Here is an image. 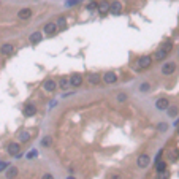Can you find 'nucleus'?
Returning a JSON list of instances; mask_svg holds the SVG:
<instances>
[{"instance_id": "obj_15", "label": "nucleus", "mask_w": 179, "mask_h": 179, "mask_svg": "<svg viewBox=\"0 0 179 179\" xmlns=\"http://www.w3.org/2000/svg\"><path fill=\"white\" fill-rule=\"evenodd\" d=\"M17 173H19L17 166H8V169H6V179H14L17 176Z\"/></svg>"}, {"instance_id": "obj_3", "label": "nucleus", "mask_w": 179, "mask_h": 179, "mask_svg": "<svg viewBox=\"0 0 179 179\" xmlns=\"http://www.w3.org/2000/svg\"><path fill=\"white\" fill-rule=\"evenodd\" d=\"M176 71V63L174 62H165L162 65V73L165 76H169V74H173Z\"/></svg>"}, {"instance_id": "obj_28", "label": "nucleus", "mask_w": 179, "mask_h": 179, "mask_svg": "<svg viewBox=\"0 0 179 179\" xmlns=\"http://www.w3.org/2000/svg\"><path fill=\"white\" fill-rule=\"evenodd\" d=\"M162 49H163V51L168 54L169 51L173 49V43H171V41H166V43H163V44H162Z\"/></svg>"}, {"instance_id": "obj_41", "label": "nucleus", "mask_w": 179, "mask_h": 179, "mask_svg": "<svg viewBox=\"0 0 179 179\" xmlns=\"http://www.w3.org/2000/svg\"><path fill=\"white\" fill-rule=\"evenodd\" d=\"M177 54H179V52H177Z\"/></svg>"}, {"instance_id": "obj_2", "label": "nucleus", "mask_w": 179, "mask_h": 179, "mask_svg": "<svg viewBox=\"0 0 179 179\" xmlns=\"http://www.w3.org/2000/svg\"><path fill=\"white\" fill-rule=\"evenodd\" d=\"M6 150H8V154H10V155H14V157H21L22 155L19 143H10V144H8V147H6Z\"/></svg>"}, {"instance_id": "obj_32", "label": "nucleus", "mask_w": 179, "mask_h": 179, "mask_svg": "<svg viewBox=\"0 0 179 179\" xmlns=\"http://www.w3.org/2000/svg\"><path fill=\"white\" fill-rule=\"evenodd\" d=\"M41 179H55V177H54V174H51V173H44V174L41 176Z\"/></svg>"}, {"instance_id": "obj_39", "label": "nucleus", "mask_w": 179, "mask_h": 179, "mask_svg": "<svg viewBox=\"0 0 179 179\" xmlns=\"http://www.w3.org/2000/svg\"><path fill=\"white\" fill-rule=\"evenodd\" d=\"M0 3H2V2H0Z\"/></svg>"}, {"instance_id": "obj_35", "label": "nucleus", "mask_w": 179, "mask_h": 179, "mask_svg": "<svg viewBox=\"0 0 179 179\" xmlns=\"http://www.w3.org/2000/svg\"><path fill=\"white\" fill-rule=\"evenodd\" d=\"M160 157H162V150H158L157 155H155V163H157V162H160Z\"/></svg>"}, {"instance_id": "obj_8", "label": "nucleus", "mask_w": 179, "mask_h": 179, "mask_svg": "<svg viewBox=\"0 0 179 179\" xmlns=\"http://www.w3.org/2000/svg\"><path fill=\"white\" fill-rule=\"evenodd\" d=\"M101 79L105 81L106 84H114V82L117 81V74H116L114 71H106V73L101 76Z\"/></svg>"}, {"instance_id": "obj_12", "label": "nucleus", "mask_w": 179, "mask_h": 179, "mask_svg": "<svg viewBox=\"0 0 179 179\" xmlns=\"http://www.w3.org/2000/svg\"><path fill=\"white\" fill-rule=\"evenodd\" d=\"M36 114V106L33 105V103H27V105L24 106V116L25 117H32Z\"/></svg>"}, {"instance_id": "obj_18", "label": "nucleus", "mask_w": 179, "mask_h": 179, "mask_svg": "<svg viewBox=\"0 0 179 179\" xmlns=\"http://www.w3.org/2000/svg\"><path fill=\"white\" fill-rule=\"evenodd\" d=\"M17 138H19L21 143H27V141H30V133H29L27 130H22V131H19Z\"/></svg>"}, {"instance_id": "obj_31", "label": "nucleus", "mask_w": 179, "mask_h": 179, "mask_svg": "<svg viewBox=\"0 0 179 179\" xmlns=\"http://www.w3.org/2000/svg\"><path fill=\"white\" fill-rule=\"evenodd\" d=\"M8 166H10V165H8V162H3V160H2V162H0V171H3V169H6Z\"/></svg>"}, {"instance_id": "obj_19", "label": "nucleus", "mask_w": 179, "mask_h": 179, "mask_svg": "<svg viewBox=\"0 0 179 179\" xmlns=\"http://www.w3.org/2000/svg\"><path fill=\"white\" fill-rule=\"evenodd\" d=\"M166 168H168V163L165 162V160H160V162L155 163V169H157V173H163L166 171Z\"/></svg>"}, {"instance_id": "obj_11", "label": "nucleus", "mask_w": 179, "mask_h": 179, "mask_svg": "<svg viewBox=\"0 0 179 179\" xmlns=\"http://www.w3.org/2000/svg\"><path fill=\"white\" fill-rule=\"evenodd\" d=\"M43 89H44L46 92H54L55 89H57V82H55L54 79H44Z\"/></svg>"}, {"instance_id": "obj_1", "label": "nucleus", "mask_w": 179, "mask_h": 179, "mask_svg": "<svg viewBox=\"0 0 179 179\" xmlns=\"http://www.w3.org/2000/svg\"><path fill=\"white\" fill-rule=\"evenodd\" d=\"M149 163H150V157H149L147 154H141V155H138V158H136V165H138V168L144 169V168L149 166Z\"/></svg>"}, {"instance_id": "obj_16", "label": "nucleus", "mask_w": 179, "mask_h": 179, "mask_svg": "<svg viewBox=\"0 0 179 179\" xmlns=\"http://www.w3.org/2000/svg\"><path fill=\"white\" fill-rule=\"evenodd\" d=\"M97 8H98V13H100V14L109 13V2H101V3H97Z\"/></svg>"}, {"instance_id": "obj_17", "label": "nucleus", "mask_w": 179, "mask_h": 179, "mask_svg": "<svg viewBox=\"0 0 179 179\" xmlns=\"http://www.w3.org/2000/svg\"><path fill=\"white\" fill-rule=\"evenodd\" d=\"M41 38H43L41 32H33V33L29 36V41L33 43V44H36V43H40V41H41Z\"/></svg>"}, {"instance_id": "obj_10", "label": "nucleus", "mask_w": 179, "mask_h": 179, "mask_svg": "<svg viewBox=\"0 0 179 179\" xmlns=\"http://www.w3.org/2000/svg\"><path fill=\"white\" fill-rule=\"evenodd\" d=\"M14 52V46L11 43H3L2 46H0V54L3 55H11Z\"/></svg>"}, {"instance_id": "obj_33", "label": "nucleus", "mask_w": 179, "mask_h": 179, "mask_svg": "<svg viewBox=\"0 0 179 179\" xmlns=\"http://www.w3.org/2000/svg\"><path fill=\"white\" fill-rule=\"evenodd\" d=\"M35 155H36V150H35V149H32V150H30V152H29V154H27V158H33Z\"/></svg>"}, {"instance_id": "obj_38", "label": "nucleus", "mask_w": 179, "mask_h": 179, "mask_svg": "<svg viewBox=\"0 0 179 179\" xmlns=\"http://www.w3.org/2000/svg\"><path fill=\"white\" fill-rule=\"evenodd\" d=\"M67 179H76V177H74V176H68Z\"/></svg>"}, {"instance_id": "obj_36", "label": "nucleus", "mask_w": 179, "mask_h": 179, "mask_svg": "<svg viewBox=\"0 0 179 179\" xmlns=\"http://www.w3.org/2000/svg\"><path fill=\"white\" fill-rule=\"evenodd\" d=\"M109 179H122V176H120V174H111Z\"/></svg>"}, {"instance_id": "obj_13", "label": "nucleus", "mask_w": 179, "mask_h": 179, "mask_svg": "<svg viewBox=\"0 0 179 179\" xmlns=\"http://www.w3.org/2000/svg\"><path fill=\"white\" fill-rule=\"evenodd\" d=\"M155 108L160 109V111L168 109V108H169V100H168V98H158V100L155 101Z\"/></svg>"}, {"instance_id": "obj_6", "label": "nucleus", "mask_w": 179, "mask_h": 179, "mask_svg": "<svg viewBox=\"0 0 179 179\" xmlns=\"http://www.w3.org/2000/svg\"><path fill=\"white\" fill-rule=\"evenodd\" d=\"M150 63H152V57H150V55H141L138 59V67L139 68H149Z\"/></svg>"}, {"instance_id": "obj_14", "label": "nucleus", "mask_w": 179, "mask_h": 179, "mask_svg": "<svg viewBox=\"0 0 179 179\" xmlns=\"http://www.w3.org/2000/svg\"><path fill=\"white\" fill-rule=\"evenodd\" d=\"M87 81H89V84H92V86H97V84L101 82V74H98V73H90L89 76H87Z\"/></svg>"}, {"instance_id": "obj_22", "label": "nucleus", "mask_w": 179, "mask_h": 179, "mask_svg": "<svg viewBox=\"0 0 179 179\" xmlns=\"http://www.w3.org/2000/svg\"><path fill=\"white\" fill-rule=\"evenodd\" d=\"M55 25H57L59 30H63L65 27H67V21H65V17L63 16H59V19H57V22H55Z\"/></svg>"}, {"instance_id": "obj_30", "label": "nucleus", "mask_w": 179, "mask_h": 179, "mask_svg": "<svg viewBox=\"0 0 179 179\" xmlns=\"http://www.w3.org/2000/svg\"><path fill=\"white\" fill-rule=\"evenodd\" d=\"M157 130L158 131H166L168 130V124H165V122H160V124L157 125Z\"/></svg>"}, {"instance_id": "obj_34", "label": "nucleus", "mask_w": 179, "mask_h": 179, "mask_svg": "<svg viewBox=\"0 0 179 179\" xmlns=\"http://www.w3.org/2000/svg\"><path fill=\"white\" fill-rule=\"evenodd\" d=\"M79 2V0H68V2H67V6H71V5H76Z\"/></svg>"}, {"instance_id": "obj_7", "label": "nucleus", "mask_w": 179, "mask_h": 179, "mask_svg": "<svg viewBox=\"0 0 179 179\" xmlns=\"http://www.w3.org/2000/svg\"><path fill=\"white\" fill-rule=\"evenodd\" d=\"M57 32H59V29H57V25H55V22L51 21V22H48V24L44 25V33L48 35V36H52V35H55Z\"/></svg>"}, {"instance_id": "obj_9", "label": "nucleus", "mask_w": 179, "mask_h": 179, "mask_svg": "<svg viewBox=\"0 0 179 179\" xmlns=\"http://www.w3.org/2000/svg\"><path fill=\"white\" fill-rule=\"evenodd\" d=\"M32 14H33V13H32L30 8H22V10L17 11V17H19L21 21H27V19H30Z\"/></svg>"}, {"instance_id": "obj_21", "label": "nucleus", "mask_w": 179, "mask_h": 179, "mask_svg": "<svg viewBox=\"0 0 179 179\" xmlns=\"http://www.w3.org/2000/svg\"><path fill=\"white\" fill-rule=\"evenodd\" d=\"M166 55H168V54H166V52H165L162 48H160V49H157V51H155V54H154V59H155V60H163V59L166 57Z\"/></svg>"}, {"instance_id": "obj_40", "label": "nucleus", "mask_w": 179, "mask_h": 179, "mask_svg": "<svg viewBox=\"0 0 179 179\" xmlns=\"http://www.w3.org/2000/svg\"><path fill=\"white\" fill-rule=\"evenodd\" d=\"M177 133H179V131H177Z\"/></svg>"}, {"instance_id": "obj_20", "label": "nucleus", "mask_w": 179, "mask_h": 179, "mask_svg": "<svg viewBox=\"0 0 179 179\" xmlns=\"http://www.w3.org/2000/svg\"><path fill=\"white\" fill-rule=\"evenodd\" d=\"M68 86H70V79H68L67 76H63V78H60V79H59L57 87H60L62 90H65V89H68Z\"/></svg>"}, {"instance_id": "obj_5", "label": "nucleus", "mask_w": 179, "mask_h": 179, "mask_svg": "<svg viewBox=\"0 0 179 179\" xmlns=\"http://www.w3.org/2000/svg\"><path fill=\"white\" fill-rule=\"evenodd\" d=\"M109 13L112 14V16H119L120 13H122V3L120 2H111L109 3Z\"/></svg>"}, {"instance_id": "obj_26", "label": "nucleus", "mask_w": 179, "mask_h": 179, "mask_svg": "<svg viewBox=\"0 0 179 179\" xmlns=\"http://www.w3.org/2000/svg\"><path fill=\"white\" fill-rule=\"evenodd\" d=\"M127 98H128V97H127V93H125V92H119L117 95H116V100H117L119 103H125Z\"/></svg>"}, {"instance_id": "obj_27", "label": "nucleus", "mask_w": 179, "mask_h": 179, "mask_svg": "<svg viewBox=\"0 0 179 179\" xmlns=\"http://www.w3.org/2000/svg\"><path fill=\"white\" fill-rule=\"evenodd\" d=\"M41 144H43L44 147H49V146L52 144V138H51V136H44V138L41 139Z\"/></svg>"}, {"instance_id": "obj_4", "label": "nucleus", "mask_w": 179, "mask_h": 179, "mask_svg": "<svg viewBox=\"0 0 179 179\" xmlns=\"http://www.w3.org/2000/svg\"><path fill=\"white\" fill-rule=\"evenodd\" d=\"M68 79H70V86H71V87H79L81 84H82V81H84V78H82V74H81V73H74V74H71Z\"/></svg>"}, {"instance_id": "obj_23", "label": "nucleus", "mask_w": 179, "mask_h": 179, "mask_svg": "<svg viewBox=\"0 0 179 179\" xmlns=\"http://www.w3.org/2000/svg\"><path fill=\"white\" fill-rule=\"evenodd\" d=\"M168 155H169V160H171V162H176V160H179V149H171Z\"/></svg>"}, {"instance_id": "obj_29", "label": "nucleus", "mask_w": 179, "mask_h": 179, "mask_svg": "<svg viewBox=\"0 0 179 179\" xmlns=\"http://www.w3.org/2000/svg\"><path fill=\"white\" fill-rule=\"evenodd\" d=\"M168 177H169L168 169H166V171H163V173H157V176H155V179H168Z\"/></svg>"}, {"instance_id": "obj_37", "label": "nucleus", "mask_w": 179, "mask_h": 179, "mask_svg": "<svg viewBox=\"0 0 179 179\" xmlns=\"http://www.w3.org/2000/svg\"><path fill=\"white\" fill-rule=\"evenodd\" d=\"M95 6H97V3H90V5H87V10L90 11V10H93Z\"/></svg>"}, {"instance_id": "obj_25", "label": "nucleus", "mask_w": 179, "mask_h": 179, "mask_svg": "<svg viewBox=\"0 0 179 179\" xmlns=\"http://www.w3.org/2000/svg\"><path fill=\"white\" fill-rule=\"evenodd\" d=\"M150 87H152V86H150L149 82H141V84H139V92L146 93V92H149V90H150Z\"/></svg>"}, {"instance_id": "obj_24", "label": "nucleus", "mask_w": 179, "mask_h": 179, "mask_svg": "<svg viewBox=\"0 0 179 179\" xmlns=\"http://www.w3.org/2000/svg\"><path fill=\"white\" fill-rule=\"evenodd\" d=\"M166 111H168V116H169V117H176L177 112H179V108H177V106H169Z\"/></svg>"}]
</instances>
